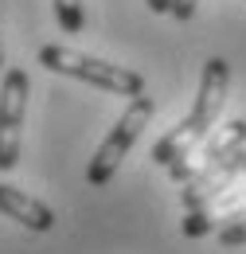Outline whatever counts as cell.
I'll list each match as a JSON object with an SVG mask.
<instances>
[{"mask_svg":"<svg viewBox=\"0 0 246 254\" xmlns=\"http://www.w3.org/2000/svg\"><path fill=\"white\" fill-rule=\"evenodd\" d=\"M227 90H231V63L227 59H207L203 63V74H199V90H195V102L180 118V126L168 129L160 141L153 145V160L172 168L180 160L191 157V149L211 133V126H219V114L227 106Z\"/></svg>","mask_w":246,"mask_h":254,"instance_id":"1","label":"cell"},{"mask_svg":"<svg viewBox=\"0 0 246 254\" xmlns=\"http://www.w3.org/2000/svg\"><path fill=\"white\" fill-rule=\"evenodd\" d=\"M35 63L47 66L51 74L78 78V82H86L94 90H106V94H122V98L145 94V74H141V70H129V66H122V63H106V59H94V55L74 51V47L47 43V47H39Z\"/></svg>","mask_w":246,"mask_h":254,"instance_id":"2","label":"cell"},{"mask_svg":"<svg viewBox=\"0 0 246 254\" xmlns=\"http://www.w3.org/2000/svg\"><path fill=\"white\" fill-rule=\"evenodd\" d=\"M156 114V102L149 94H137L129 98V106H125V114L114 122V129L106 133V141L98 145V153L90 157V168H86V180H90V188H106L110 180H114V172L122 168L125 153L137 145V137L145 133V126L153 122Z\"/></svg>","mask_w":246,"mask_h":254,"instance_id":"3","label":"cell"},{"mask_svg":"<svg viewBox=\"0 0 246 254\" xmlns=\"http://www.w3.org/2000/svg\"><path fill=\"white\" fill-rule=\"evenodd\" d=\"M28 94H31L28 70L8 66V70H4V82H0V172H12V168L20 164Z\"/></svg>","mask_w":246,"mask_h":254,"instance_id":"4","label":"cell"},{"mask_svg":"<svg viewBox=\"0 0 246 254\" xmlns=\"http://www.w3.org/2000/svg\"><path fill=\"white\" fill-rule=\"evenodd\" d=\"M239 176H246V149L231 153V157H219V160L199 164V168H195V172L184 180L180 203H184V207H199V203H207L211 195L227 191L235 180H239Z\"/></svg>","mask_w":246,"mask_h":254,"instance_id":"5","label":"cell"},{"mask_svg":"<svg viewBox=\"0 0 246 254\" xmlns=\"http://www.w3.org/2000/svg\"><path fill=\"white\" fill-rule=\"evenodd\" d=\"M246 215V188H231L211 195L207 203H199V207H187L184 223H180V231H184L187 239H203V235H211L219 227H227V223L243 219Z\"/></svg>","mask_w":246,"mask_h":254,"instance_id":"6","label":"cell"},{"mask_svg":"<svg viewBox=\"0 0 246 254\" xmlns=\"http://www.w3.org/2000/svg\"><path fill=\"white\" fill-rule=\"evenodd\" d=\"M0 215L16 219L28 231H51L55 227V211L43 199H35L24 188H16V184H0Z\"/></svg>","mask_w":246,"mask_h":254,"instance_id":"7","label":"cell"},{"mask_svg":"<svg viewBox=\"0 0 246 254\" xmlns=\"http://www.w3.org/2000/svg\"><path fill=\"white\" fill-rule=\"evenodd\" d=\"M239 149H246V122H243V118H239V122H227V126L219 129V137H211V141L199 149V160L187 168V176H191L199 164L219 160V157H231V153H239Z\"/></svg>","mask_w":246,"mask_h":254,"instance_id":"8","label":"cell"},{"mask_svg":"<svg viewBox=\"0 0 246 254\" xmlns=\"http://www.w3.org/2000/svg\"><path fill=\"white\" fill-rule=\"evenodd\" d=\"M55 4V24H59L66 35H82L86 28V8L82 0H51Z\"/></svg>","mask_w":246,"mask_h":254,"instance_id":"9","label":"cell"},{"mask_svg":"<svg viewBox=\"0 0 246 254\" xmlns=\"http://www.w3.org/2000/svg\"><path fill=\"white\" fill-rule=\"evenodd\" d=\"M219 247H246V215L219 227Z\"/></svg>","mask_w":246,"mask_h":254,"instance_id":"10","label":"cell"},{"mask_svg":"<svg viewBox=\"0 0 246 254\" xmlns=\"http://www.w3.org/2000/svg\"><path fill=\"white\" fill-rule=\"evenodd\" d=\"M195 8H199V0H172V16L180 20V24H187V20H195Z\"/></svg>","mask_w":246,"mask_h":254,"instance_id":"11","label":"cell"},{"mask_svg":"<svg viewBox=\"0 0 246 254\" xmlns=\"http://www.w3.org/2000/svg\"><path fill=\"white\" fill-rule=\"evenodd\" d=\"M145 4H149V12H156V16H160V12H168V8H172V0H145Z\"/></svg>","mask_w":246,"mask_h":254,"instance_id":"12","label":"cell"},{"mask_svg":"<svg viewBox=\"0 0 246 254\" xmlns=\"http://www.w3.org/2000/svg\"><path fill=\"white\" fill-rule=\"evenodd\" d=\"M0 66H4V35H0Z\"/></svg>","mask_w":246,"mask_h":254,"instance_id":"13","label":"cell"}]
</instances>
